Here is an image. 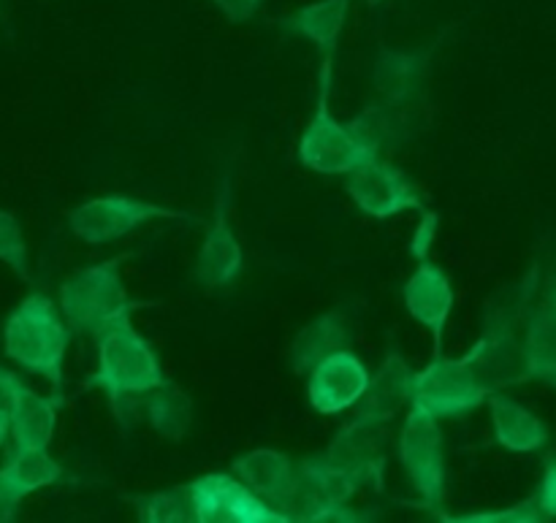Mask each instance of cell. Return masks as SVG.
I'll return each instance as SVG.
<instances>
[{"mask_svg": "<svg viewBox=\"0 0 556 523\" xmlns=\"http://www.w3.org/2000/svg\"><path fill=\"white\" fill-rule=\"evenodd\" d=\"M320 456H324L326 464L345 472L358 488H372V492L383 488L389 454H386V434L380 423L353 418L348 426L337 432L326 454Z\"/></svg>", "mask_w": 556, "mask_h": 523, "instance_id": "obj_11", "label": "cell"}, {"mask_svg": "<svg viewBox=\"0 0 556 523\" xmlns=\"http://www.w3.org/2000/svg\"><path fill=\"white\" fill-rule=\"evenodd\" d=\"M71 345V329L47 293H30L3 326V350L25 372L49 380L54 391L63 385V363Z\"/></svg>", "mask_w": 556, "mask_h": 523, "instance_id": "obj_2", "label": "cell"}, {"mask_svg": "<svg viewBox=\"0 0 556 523\" xmlns=\"http://www.w3.org/2000/svg\"><path fill=\"white\" fill-rule=\"evenodd\" d=\"M60 410H63L60 391H54L52 396H41L22 385L14 405L9 407V434L16 448H49L54 429H58Z\"/></svg>", "mask_w": 556, "mask_h": 523, "instance_id": "obj_17", "label": "cell"}, {"mask_svg": "<svg viewBox=\"0 0 556 523\" xmlns=\"http://www.w3.org/2000/svg\"><path fill=\"white\" fill-rule=\"evenodd\" d=\"M351 128L372 155H380L386 146H394L405 136V119L400 114V103L386 101L383 106H372L351 119Z\"/></svg>", "mask_w": 556, "mask_h": 523, "instance_id": "obj_25", "label": "cell"}, {"mask_svg": "<svg viewBox=\"0 0 556 523\" xmlns=\"http://www.w3.org/2000/svg\"><path fill=\"white\" fill-rule=\"evenodd\" d=\"M228 212H231V174L223 177L212 226L199 250V260H195V280L206 291L228 288L242 275L244 253L237 239V231H233L231 220H228Z\"/></svg>", "mask_w": 556, "mask_h": 523, "instance_id": "obj_12", "label": "cell"}, {"mask_svg": "<svg viewBox=\"0 0 556 523\" xmlns=\"http://www.w3.org/2000/svg\"><path fill=\"white\" fill-rule=\"evenodd\" d=\"M443 521L451 523H538L546 521V515L538 508V499L514 505L508 510H486V513H465V515H443Z\"/></svg>", "mask_w": 556, "mask_h": 523, "instance_id": "obj_28", "label": "cell"}, {"mask_svg": "<svg viewBox=\"0 0 556 523\" xmlns=\"http://www.w3.org/2000/svg\"><path fill=\"white\" fill-rule=\"evenodd\" d=\"M489 418H492L494 439L500 448L510 450V454H538L548 445V426L527 410L525 405L514 401L510 396H503L494 391L489 396Z\"/></svg>", "mask_w": 556, "mask_h": 523, "instance_id": "obj_18", "label": "cell"}, {"mask_svg": "<svg viewBox=\"0 0 556 523\" xmlns=\"http://www.w3.org/2000/svg\"><path fill=\"white\" fill-rule=\"evenodd\" d=\"M348 193L353 204L375 220H391L402 212L427 209L421 193L407 179V174L383 157H372L348 174Z\"/></svg>", "mask_w": 556, "mask_h": 523, "instance_id": "obj_10", "label": "cell"}, {"mask_svg": "<svg viewBox=\"0 0 556 523\" xmlns=\"http://www.w3.org/2000/svg\"><path fill=\"white\" fill-rule=\"evenodd\" d=\"M353 340L351 320L340 309H329V312L318 315L309 320L293 340L291 353V369L296 374H307L309 369L318 367L324 358L334 356V353L345 350Z\"/></svg>", "mask_w": 556, "mask_h": 523, "instance_id": "obj_19", "label": "cell"}, {"mask_svg": "<svg viewBox=\"0 0 556 523\" xmlns=\"http://www.w3.org/2000/svg\"><path fill=\"white\" fill-rule=\"evenodd\" d=\"M9 412L5 410H0V448H3L5 445V439H9Z\"/></svg>", "mask_w": 556, "mask_h": 523, "instance_id": "obj_34", "label": "cell"}, {"mask_svg": "<svg viewBox=\"0 0 556 523\" xmlns=\"http://www.w3.org/2000/svg\"><path fill=\"white\" fill-rule=\"evenodd\" d=\"M369 3H378V0H369Z\"/></svg>", "mask_w": 556, "mask_h": 523, "instance_id": "obj_35", "label": "cell"}, {"mask_svg": "<svg viewBox=\"0 0 556 523\" xmlns=\"http://www.w3.org/2000/svg\"><path fill=\"white\" fill-rule=\"evenodd\" d=\"M152 220H193V215L166 209L134 195H103L74 206L68 215V228L81 244L98 247V244L119 242Z\"/></svg>", "mask_w": 556, "mask_h": 523, "instance_id": "obj_6", "label": "cell"}, {"mask_svg": "<svg viewBox=\"0 0 556 523\" xmlns=\"http://www.w3.org/2000/svg\"><path fill=\"white\" fill-rule=\"evenodd\" d=\"M195 523H291L286 510L244 486L237 475L206 472L185 486Z\"/></svg>", "mask_w": 556, "mask_h": 523, "instance_id": "obj_8", "label": "cell"}, {"mask_svg": "<svg viewBox=\"0 0 556 523\" xmlns=\"http://www.w3.org/2000/svg\"><path fill=\"white\" fill-rule=\"evenodd\" d=\"M231 22H248L261 11L264 0H212Z\"/></svg>", "mask_w": 556, "mask_h": 523, "instance_id": "obj_32", "label": "cell"}, {"mask_svg": "<svg viewBox=\"0 0 556 523\" xmlns=\"http://www.w3.org/2000/svg\"><path fill=\"white\" fill-rule=\"evenodd\" d=\"M231 472L253 488L258 497L271 502L275 508L286 510L293 519V505L299 492V464L288 454L275 448H255L239 456L231 464Z\"/></svg>", "mask_w": 556, "mask_h": 523, "instance_id": "obj_15", "label": "cell"}, {"mask_svg": "<svg viewBox=\"0 0 556 523\" xmlns=\"http://www.w3.org/2000/svg\"><path fill=\"white\" fill-rule=\"evenodd\" d=\"M438 231H440L438 212L421 209V220H418L410 244H407V250H410V255L418 260V264H421V260H429V255H432L434 250V242H438Z\"/></svg>", "mask_w": 556, "mask_h": 523, "instance_id": "obj_29", "label": "cell"}, {"mask_svg": "<svg viewBox=\"0 0 556 523\" xmlns=\"http://www.w3.org/2000/svg\"><path fill=\"white\" fill-rule=\"evenodd\" d=\"M119 266H123V258L85 266V269H76L60 285L58 304L71 331L96 336L112 320L125 318L134 309H139V304L130 298L128 288H125Z\"/></svg>", "mask_w": 556, "mask_h": 523, "instance_id": "obj_3", "label": "cell"}, {"mask_svg": "<svg viewBox=\"0 0 556 523\" xmlns=\"http://www.w3.org/2000/svg\"><path fill=\"white\" fill-rule=\"evenodd\" d=\"M348 14H351V0H315L286 16L282 30L307 38L324 58H331L345 30Z\"/></svg>", "mask_w": 556, "mask_h": 523, "instance_id": "obj_20", "label": "cell"}, {"mask_svg": "<svg viewBox=\"0 0 556 523\" xmlns=\"http://www.w3.org/2000/svg\"><path fill=\"white\" fill-rule=\"evenodd\" d=\"M22 499H25V494H22L20 488L3 475V470H0V523H9L16 519V513H20L22 508Z\"/></svg>", "mask_w": 556, "mask_h": 523, "instance_id": "obj_31", "label": "cell"}, {"mask_svg": "<svg viewBox=\"0 0 556 523\" xmlns=\"http://www.w3.org/2000/svg\"><path fill=\"white\" fill-rule=\"evenodd\" d=\"M402 302H405L407 315L424 331L432 334L434 356H438L440 347H443V334L448 329V320L456 302V293L448 275L440 266H434L432 260H421L418 269L410 275V280L405 282Z\"/></svg>", "mask_w": 556, "mask_h": 523, "instance_id": "obj_14", "label": "cell"}, {"mask_svg": "<svg viewBox=\"0 0 556 523\" xmlns=\"http://www.w3.org/2000/svg\"><path fill=\"white\" fill-rule=\"evenodd\" d=\"M429 54L427 52H402V49H383L375 58L372 81L380 98L389 103H407L427 76Z\"/></svg>", "mask_w": 556, "mask_h": 523, "instance_id": "obj_21", "label": "cell"}, {"mask_svg": "<svg viewBox=\"0 0 556 523\" xmlns=\"http://www.w3.org/2000/svg\"><path fill=\"white\" fill-rule=\"evenodd\" d=\"M362 492L345 472L326 464L324 456L299 461V492L293 505V521L315 523H353L364 521V513L353 510V497Z\"/></svg>", "mask_w": 556, "mask_h": 523, "instance_id": "obj_9", "label": "cell"}, {"mask_svg": "<svg viewBox=\"0 0 556 523\" xmlns=\"http://www.w3.org/2000/svg\"><path fill=\"white\" fill-rule=\"evenodd\" d=\"M147 423L163 439L179 443L193 423V401L172 380H163L157 388L147 394Z\"/></svg>", "mask_w": 556, "mask_h": 523, "instance_id": "obj_23", "label": "cell"}, {"mask_svg": "<svg viewBox=\"0 0 556 523\" xmlns=\"http://www.w3.org/2000/svg\"><path fill=\"white\" fill-rule=\"evenodd\" d=\"M0 264L9 266L16 277L27 280L30 266H27V244L22 237V226L11 212L0 209Z\"/></svg>", "mask_w": 556, "mask_h": 523, "instance_id": "obj_27", "label": "cell"}, {"mask_svg": "<svg viewBox=\"0 0 556 523\" xmlns=\"http://www.w3.org/2000/svg\"><path fill=\"white\" fill-rule=\"evenodd\" d=\"M22 385L25 383H22L14 372H9V369L0 367V410L9 412V407L14 405V399H16V394H20Z\"/></svg>", "mask_w": 556, "mask_h": 523, "instance_id": "obj_33", "label": "cell"}, {"mask_svg": "<svg viewBox=\"0 0 556 523\" xmlns=\"http://www.w3.org/2000/svg\"><path fill=\"white\" fill-rule=\"evenodd\" d=\"M3 475L27 497L63 481V467L47 454V448H16L5 461Z\"/></svg>", "mask_w": 556, "mask_h": 523, "instance_id": "obj_24", "label": "cell"}, {"mask_svg": "<svg viewBox=\"0 0 556 523\" xmlns=\"http://www.w3.org/2000/svg\"><path fill=\"white\" fill-rule=\"evenodd\" d=\"M413 369L400 353H389L378 372L369 374L362 399L356 401V418L367 423H389L410 399Z\"/></svg>", "mask_w": 556, "mask_h": 523, "instance_id": "obj_16", "label": "cell"}, {"mask_svg": "<svg viewBox=\"0 0 556 523\" xmlns=\"http://www.w3.org/2000/svg\"><path fill=\"white\" fill-rule=\"evenodd\" d=\"M318 103H315L313 119L304 128L299 141V163L309 171L324 174V177H342V174L356 171L367 161H372V152L356 139L351 123H342L331 114V58H324V71L318 81Z\"/></svg>", "mask_w": 556, "mask_h": 523, "instance_id": "obj_5", "label": "cell"}, {"mask_svg": "<svg viewBox=\"0 0 556 523\" xmlns=\"http://www.w3.org/2000/svg\"><path fill=\"white\" fill-rule=\"evenodd\" d=\"M136 513L144 523H188L193 521L190 499L185 486L172 488V492L147 494L136 499Z\"/></svg>", "mask_w": 556, "mask_h": 523, "instance_id": "obj_26", "label": "cell"}, {"mask_svg": "<svg viewBox=\"0 0 556 523\" xmlns=\"http://www.w3.org/2000/svg\"><path fill=\"white\" fill-rule=\"evenodd\" d=\"M554 293H556V291H554Z\"/></svg>", "mask_w": 556, "mask_h": 523, "instance_id": "obj_36", "label": "cell"}, {"mask_svg": "<svg viewBox=\"0 0 556 523\" xmlns=\"http://www.w3.org/2000/svg\"><path fill=\"white\" fill-rule=\"evenodd\" d=\"M396 454H400L402 470L410 477L424 508L429 513H440V505L445 499V483H448L440 421L410 407L405 423H402Z\"/></svg>", "mask_w": 556, "mask_h": 523, "instance_id": "obj_7", "label": "cell"}, {"mask_svg": "<svg viewBox=\"0 0 556 523\" xmlns=\"http://www.w3.org/2000/svg\"><path fill=\"white\" fill-rule=\"evenodd\" d=\"M538 508L546 519H556V459H552L546 464V472H543L541 488L535 494Z\"/></svg>", "mask_w": 556, "mask_h": 523, "instance_id": "obj_30", "label": "cell"}, {"mask_svg": "<svg viewBox=\"0 0 556 523\" xmlns=\"http://www.w3.org/2000/svg\"><path fill=\"white\" fill-rule=\"evenodd\" d=\"M492 394V383L470 353L462 358H443L438 353L421 372H413L407 405L434 421H448L478 410Z\"/></svg>", "mask_w": 556, "mask_h": 523, "instance_id": "obj_4", "label": "cell"}, {"mask_svg": "<svg viewBox=\"0 0 556 523\" xmlns=\"http://www.w3.org/2000/svg\"><path fill=\"white\" fill-rule=\"evenodd\" d=\"M309 407L320 416H340L353 410L369 383V369L351 347L324 358L307 372Z\"/></svg>", "mask_w": 556, "mask_h": 523, "instance_id": "obj_13", "label": "cell"}, {"mask_svg": "<svg viewBox=\"0 0 556 523\" xmlns=\"http://www.w3.org/2000/svg\"><path fill=\"white\" fill-rule=\"evenodd\" d=\"M521 356L527 380H541L556 388V293L532 312L521 342Z\"/></svg>", "mask_w": 556, "mask_h": 523, "instance_id": "obj_22", "label": "cell"}, {"mask_svg": "<svg viewBox=\"0 0 556 523\" xmlns=\"http://www.w3.org/2000/svg\"><path fill=\"white\" fill-rule=\"evenodd\" d=\"M166 380L157 353L150 342L134 329L130 315L112 320L96 334V374L90 385L101 388L114 407V416H123L134 396H147Z\"/></svg>", "mask_w": 556, "mask_h": 523, "instance_id": "obj_1", "label": "cell"}]
</instances>
